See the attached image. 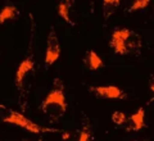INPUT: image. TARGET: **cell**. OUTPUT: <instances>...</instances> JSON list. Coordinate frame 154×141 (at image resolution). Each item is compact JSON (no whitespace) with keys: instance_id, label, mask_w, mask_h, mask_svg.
Here are the masks:
<instances>
[{"instance_id":"cell-1","label":"cell","mask_w":154,"mask_h":141,"mask_svg":"<svg viewBox=\"0 0 154 141\" xmlns=\"http://www.w3.org/2000/svg\"><path fill=\"white\" fill-rule=\"evenodd\" d=\"M41 112L50 119H59L67 112L68 104H67L64 86L60 81H57L53 89L48 92L44 100L41 101Z\"/></svg>"},{"instance_id":"cell-2","label":"cell","mask_w":154,"mask_h":141,"mask_svg":"<svg viewBox=\"0 0 154 141\" xmlns=\"http://www.w3.org/2000/svg\"><path fill=\"white\" fill-rule=\"evenodd\" d=\"M114 54L126 55L139 51L141 48V36L128 28H116L109 41Z\"/></svg>"},{"instance_id":"cell-3","label":"cell","mask_w":154,"mask_h":141,"mask_svg":"<svg viewBox=\"0 0 154 141\" xmlns=\"http://www.w3.org/2000/svg\"><path fill=\"white\" fill-rule=\"evenodd\" d=\"M0 121L5 122L9 124L18 126L23 130H26L27 132L31 133H45V132H53V130L48 127H42V126L37 124L35 122H32L31 119H28L26 115H23L19 112H16L13 109H5L4 112H0Z\"/></svg>"},{"instance_id":"cell-4","label":"cell","mask_w":154,"mask_h":141,"mask_svg":"<svg viewBox=\"0 0 154 141\" xmlns=\"http://www.w3.org/2000/svg\"><path fill=\"white\" fill-rule=\"evenodd\" d=\"M60 53H62V49H60L59 37H58L54 27H50L49 33H48V38H46V51H45L44 63L46 66L54 64L60 58Z\"/></svg>"},{"instance_id":"cell-5","label":"cell","mask_w":154,"mask_h":141,"mask_svg":"<svg viewBox=\"0 0 154 141\" xmlns=\"http://www.w3.org/2000/svg\"><path fill=\"white\" fill-rule=\"evenodd\" d=\"M90 91L94 92L96 96L103 99H118L122 100L126 98V92L118 86L108 85V86H93L90 87Z\"/></svg>"},{"instance_id":"cell-6","label":"cell","mask_w":154,"mask_h":141,"mask_svg":"<svg viewBox=\"0 0 154 141\" xmlns=\"http://www.w3.org/2000/svg\"><path fill=\"white\" fill-rule=\"evenodd\" d=\"M145 127V110L143 108H139L135 113L127 118L126 122V131L130 132H137Z\"/></svg>"},{"instance_id":"cell-7","label":"cell","mask_w":154,"mask_h":141,"mask_svg":"<svg viewBox=\"0 0 154 141\" xmlns=\"http://www.w3.org/2000/svg\"><path fill=\"white\" fill-rule=\"evenodd\" d=\"M33 68H35V62H33L32 57H27L26 59H23L21 63H19V66L16 71V85L18 87L22 86V82L25 81V78L28 76V73H31L33 71Z\"/></svg>"},{"instance_id":"cell-8","label":"cell","mask_w":154,"mask_h":141,"mask_svg":"<svg viewBox=\"0 0 154 141\" xmlns=\"http://www.w3.org/2000/svg\"><path fill=\"white\" fill-rule=\"evenodd\" d=\"M71 5H72V2L69 0H64V2H60L57 7V11L59 17H62V19H64L67 23H69L71 26H75V22L71 19Z\"/></svg>"},{"instance_id":"cell-9","label":"cell","mask_w":154,"mask_h":141,"mask_svg":"<svg viewBox=\"0 0 154 141\" xmlns=\"http://www.w3.org/2000/svg\"><path fill=\"white\" fill-rule=\"evenodd\" d=\"M86 63H88V67L90 71H98L104 66L103 59L94 50H90L88 53V55H86Z\"/></svg>"},{"instance_id":"cell-10","label":"cell","mask_w":154,"mask_h":141,"mask_svg":"<svg viewBox=\"0 0 154 141\" xmlns=\"http://www.w3.org/2000/svg\"><path fill=\"white\" fill-rule=\"evenodd\" d=\"M18 16V9L14 5H5L2 11H0V25L5 23L8 21H12V19L17 18Z\"/></svg>"},{"instance_id":"cell-11","label":"cell","mask_w":154,"mask_h":141,"mask_svg":"<svg viewBox=\"0 0 154 141\" xmlns=\"http://www.w3.org/2000/svg\"><path fill=\"white\" fill-rule=\"evenodd\" d=\"M119 0H104L103 2V14L105 19H109L110 16L116 12V9L119 7Z\"/></svg>"},{"instance_id":"cell-12","label":"cell","mask_w":154,"mask_h":141,"mask_svg":"<svg viewBox=\"0 0 154 141\" xmlns=\"http://www.w3.org/2000/svg\"><path fill=\"white\" fill-rule=\"evenodd\" d=\"M112 122L114 124H117V126H123V124H126L127 122V117L126 114L123 113V112H114V113L112 114Z\"/></svg>"},{"instance_id":"cell-13","label":"cell","mask_w":154,"mask_h":141,"mask_svg":"<svg viewBox=\"0 0 154 141\" xmlns=\"http://www.w3.org/2000/svg\"><path fill=\"white\" fill-rule=\"evenodd\" d=\"M149 5V0H136L131 4L128 12H136V11H141V9H145Z\"/></svg>"},{"instance_id":"cell-14","label":"cell","mask_w":154,"mask_h":141,"mask_svg":"<svg viewBox=\"0 0 154 141\" xmlns=\"http://www.w3.org/2000/svg\"><path fill=\"white\" fill-rule=\"evenodd\" d=\"M150 91L154 94V76H153V78H152V82H150Z\"/></svg>"},{"instance_id":"cell-15","label":"cell","mask_w":154,"mask_h":141,"mask_svg":"<svg viewBox=\"0 0 154 141\" xmlns=\"http://www.w3.org/2000/svg\"><path fill=\"white\" fill-rule=\"evenodd\" d=\"M25 141H28V140H25Z\"/></svg>"}]
</instances>
